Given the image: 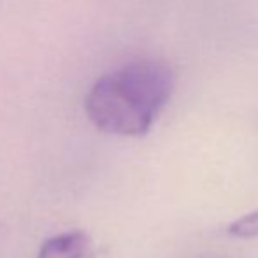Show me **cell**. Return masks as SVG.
Masks as SVG:
<instances>
[{"mask_svg":"<svg viewBox=\"0 0 258 258\" xmlns=\"http://www.w3.org/2000/svg\"><path fill=\"white\" fill-rule=\"evenodd\" d=\"M174 83V71L165 61H130L93 83L85 112L105 134L144 136L172 97Z\"/></svg>","mask_w":258,"mask_h":258,"instance_id":"6da1fadb","label":"cell"},{"mask_svg":"<svg viewBox=\"0 0 258 258\" xmlns=\"http://www.w3.org/2000/svg\"><path fill=\"white\" fill-rule=\"evenodd\" d=\"M37 258H95V246L86 232H65L48 239Z\"/></svg>","mask_w":258,"mask_h":258,"instance_id":"7a4b0ae2","label":"cell"},{"mask_svg":"<svg viewBox=\"0 0 258 258\" xmlns=\"http://www.w3.org/2000/svg\"><path fill=\"white\" fill-rule=\"evenodd\" d=\"M227 232L239 239H258V211L235 220L228 225Z\"/></svg>","mask_w":258,"mask_h":258,"instance_id":"3957f363","label":"cell"}]
</instances>
